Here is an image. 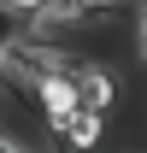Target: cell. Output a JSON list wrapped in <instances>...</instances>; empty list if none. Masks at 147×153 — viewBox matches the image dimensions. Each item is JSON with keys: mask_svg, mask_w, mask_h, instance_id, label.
<instances>
[{"mask_svg": "<svg viewBox=\"0 0 147 153\" xmlns=\"http://www.w3.org/2000/svg\"><path fill=\"white\" fill-rule=\"evenodd\" d=\"M59 141H71V147H100V141H106V112H88V106H76V112L65 118Z\"/></svg>", "mask_w": 147, "mask_h": 153, "instance_id": "obj_1", "label": "cell"}, {"mask_svg": "<svg viewBox=\"0 0 147 153\" xmlns=\"http://www.w3.org/2000/svg\"><path fill=\"white\" fill-rule=\"evenodd\" d=\"M0 6H12V12H30V6H36V0H0Z\"/></svg>", "mask_w": 147, "mask_h": 153, "instance_id": "obj_3", "label": "cell"}, {"mask_svg": "<svg viewBox=\"0 0 147 153\" xmlns=\"http://www.w3.org/2000/svg\"><path fill=\"white\" fill-rule=\"evenodd\" d=\"M0 153H12V135H6V130H0Z\"/></svg>", "mask_w": 147, "mask_h": 153, "instance_id": "obj_4", "label": "cell"}, {"mask_svg": "<svg viewBox=\"0 0 147 153\" xmlns=\"http://www.w3.org/2000/svg\"><path fill=\"white\" fill-rule=\"evenodd\" d=\"M129 41H135V59L147 65V6H135V30H129Z\"/></svg>", "mask_w": 147, "mask_h": 153, "instance_id": "obj_2", "label": "cell"}, {"mask_svg": "<svg viewBox=\"0 0 147 153\" xmlns=\"http://www.w3.org/2000/svg\"><path fill=\"white\" fill-rule=\"evenodd\" d=\"M141 6H147V0H141Z\"/></svg>", "mask_w": 147, "mask_h": 153, "instance_id": "obj_5", "label": "cell"}]
</instances>
